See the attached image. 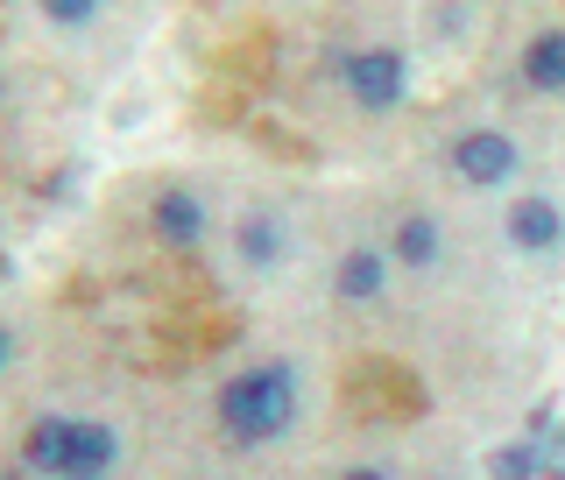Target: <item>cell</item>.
Here are the masks:
<instances>
[{"instance_id": "1", "label": "cell", "mask_w": 565, "mask_h": 480, "mask_svg": "<svg viewBox=\"0 0 565 480\" xmlns=\"http://www.w3.org/2000/svg\"><path fill=\"white\" fill-rule=\"evenodd\" d=\"M212 410H220L226 446H241V452L276 446L297 424V367H282V361L241 367L234 382H220V403H212Z\"/></svg>"}, {"instance_id": "2", "label": "cell", "mask_w": 565, "mask_h": 480, "mask_svg": "<svg viewBox=\"0 0 565 480\" xmlns=\"http://www.w3.org/2000/svg\"><path fill=\"white\" fill-rule=\"evenodd\" d=\"M340 78L361 114H396L403 93H411V57L403 50H347L340 57Z\"/></svg>"}, {"instance_id": "3", "label": "cell", "mask_w": 565, "mask_h": 480, "mask_svg": "<svg viewBox=\"0 0 565 480\" xmlns=\"http://www.w3.org/2000/svg\"><path fill=\"white\" fill-rule=\"evenodd\" d=\"M446 156H452V170L467 177L473 191H502L509 177L523 170V149H516V135H502V128H467V135H459Z\"/></svg>"}, {"instance_id": "4", "label": "cell", "mask_w": 565, "mask_h": 480, "mask_svg": "<svg viewBox=\"0 0 565 480\" xmlns=\"http://www.w3.org/2000/svg\"><path fill=\"white\" fill-rule=\"evenodd\" d=\"M502 234H509V247H523V255H552V247L565 241V220H558V205L544 199V191H530V199L509 205Z\"/></svg>"}, {"instance_id": "5", "label": "cell", "mask_w": 565, "mask_h": 480, "mask_svg": "<svg viewBox=\"0 0 565 480\" xmlns=\"http://www.w3.org/2000/svg\"><path fill=\"white\" fill-rule=\"evenodd\" d=\"M120 467V431L99 417H71V438H64V473H106Z\"/></svg>"}, {"instance_id": "6", "label": "cell", "mask_w": 565, "mask_h": 480, "mask_svg": "<svg viewBox=\"0 0 565 480\" xmlns=\"http://www.w3.org/2000/svg\"><path fill=\"white\" fill-rule=\"evenodd\" d=\"M382 282H388L382 247H347L340 269H332V297H340V305H367V297H382Z\"/></svg>"}, {"instance_id": "7", "label": "cell", "mask_w": 565, "mask_h": 480, "mask_svg": "<svg viewBox=\"0 0 565 480\" xmlns=\"http://www.w3.org/2000/svg\"><path fill=\"white\" fill-rule=\"evenodd\" d=\"M234 247L247 269H282V255H290V234H282V212H247L234 226Z\"/></svg>"}, {"instance_id": "8", "label": "cell", "mask_w": 565, "mask_h": 480, "mask_svg": "<svg viewBox=\"0 0 565 480\" xmlns=\"http://www.w3.org/2000/svg\"><path fill=\"white\" fill-rule=\"evenodd\" d=\"M149 212H156V241H163V247H177V255L205 241V205L191 199V191H163V199H156Z\"/></svg>"}, {"instance_id": "9", "label": "cell", "mask_w": 565, "mask_h": 480, "mask_svg": "<svg viewBox=\"0 0 565 480\" xmlns=\"http://www.w3.org/2000/svg\"><path fill=\"white\" fill-rule=\"evenodd\" d=\"M388 262H396V269H431L438 262V220L431 212H403L396 241H388Z\"/></svg>"}, {"instance_id": "10", "label": "cell", "mask_w": 565, "mask_h": 480, "mask_svg": "<svg viewBox=\"0 0 565 480\" xmlns=\"http://www.w3.org/2000/svg\"><path fill=\"white\" fill-rule=\"evenodd\" d=\"M523 78H530V93H565V35L558 29H537L523 43Z\"/></svg>"}, {"instance_id": "11", "label": "cell", "mask_w": 565, "mask_h": 480, "mask_svg": "<svg viewBox=\"0 0 565 480\" xmlns=\"http://www.w3.org/2000/svg\"><path fill=\"white\" fill-rule=\"evenodd\" d=\"M64 438H71V417H35L22 431V467L29 473H64Z\"/></svg>"}, {"instance_id": "12", "label": "cell", "mask_w": 565, "mask_h": 480, "mask_svg": "<svg viewBox=\"0 0 565 480\" xmlns=\"http://www.w3.org/2000/svg\"><path fill=\"white\" fill-rule=\"evenodd\" d=\"M552 467V446H537V438H523V446H502L488 459V473H502V480H530V473H544Z\"/></svg>"}, {"instance_id": "13", "label": "cell", "mask_w": 565, "mask_h": 480, "mask_svg": "<svg viewBox=\"0 0 565 480\" xmlns=\"http://www.w3.org/2000/svg\"><path fill=\"white\" fill-rule=\"evenodd\" d=\"M43 14L57 29H78V22H93V14H99V0H43Z\"/></svg>"}, {"instance_id": "14", "label": "cell", "mask_w": 565, "mask_h": 480, "mask_svg": "<svg viewBox=\"0 0 565 480\" xmlns=\"http://www.w3.org/2000/svg\"><path fill=\"white\" fill-rule=\"evenodd\" d=\"M8 353H14V340H8V332H0V367H8Z\"/></svg>"}]
</instances>
